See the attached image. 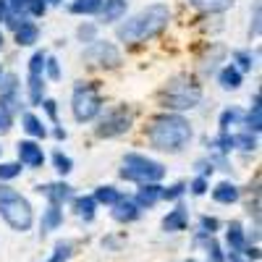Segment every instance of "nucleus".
<instances>
[{"label": "nucleus", "instance_id": "nucleus-32", "mask_svg": "<svg viewBox=\"0 0 262 262\" xmlns=\"http://www.w3.org/2000/svg\"><path fill=\"white\" fill-rule=\"evenodd\" d=\"M74 252H76V244L71 242V238H58L45 262H69L74 257Z\"/></svg>", "mask_w": 262, "mask_h": 262}, {"label": "nucleus", "instance_id": "nucleus-31", "mask_svg": "<svg viewBox=\"0 0 262 262\" xmlns=\"http://www.w3.org/2000/svg\"><path fill=\"white\" fill-rule=\"evenodd\" d=\"M100 6H102V0H69V3H66V11H69L71 16L90 18V16L100 13Z\"/></svg>", "mask_w": 262, "mask_h": 262}, {"label": "nucleus", "instance_id": "nucleus-20", "mask_svg": "<svg viewBox=\"0 0 262 262\" xmlns=\"http://www.w3.org/2000/svg\"><path fill=\"white\" fill-rule=\"evenodd\" d=\"M71 207H74V215L79 217V221H81L84 226L95 223V217H97V210H100L92 194H76L74 200H71Z\"/></svg>", "mask_w": 262, "mask_h": 262}, {"label": "nucleus", "instance_id": "nucleus-25", "mask_svg": "<svg viewBox=\"0 0 262 262\" xmlns=\"http://www.w3.org/2000/svg\"><path fill=\"white\" fill-rule=\"evenodd\" d=\"M233 134V144L238 152H244V155H254V152L259 149V134H254V131H249L247 126H238L231 131Z\"/></svg>", "mask_w": 262, "mask_h": 262}, {"label": "nucleus", "instance_id": "nucleus-13", "mask_svg": "<svg viewBox=\"0 0 262 262\" xmlns=\"http://www.w3.org/2000/svg\"><path fill=\"white\" fill-rule=\"evenodd\" d=\"M210 196H212V202H215V205H226V207H231V205H236V202H242L244 189L238 186L236 181H231V179H223V181H217V184L210 189Z\"/></svg>", "mask_w": 262, "mask_h": 262}, {"label": "nucleus", "instance_id": "nucleus-51", "mask_svg": "<svg viewBox=\"0 0 262 262\" xmlns=\"http://www.w3.org/2000/svg\"><path fill=\"white\" fill-rule=\"evenodd\" d=\"M48 8H55V6H63V3H69V0H45Z\"/></svg>", "mask_w": 262, "mask_h": 262}, {"label": "nucleus", "instance_id": "nucleus-53", "mask_svg": "<svg viewBox=\"0 0 262 262\" xmlns=\"http://www.w3.org/2000/svg\"><path fill=\"white\" fill-rule=\"evenodd\" d=\"M3 74H6V69H3V63H0V79H3Z\"/></svg>", "mask_w": 262, "mask_h": 262}, {"label": "nucleus", "instance_id": "nucleus-18", "mask_svg": "<svg viewBox=\"0 0 262 262\" xmlns=\"http://www.w3.org/2000/svg\"><path fill=\"white\" fill-rule=\"evenodd\" d=\"M63 223H66V210L58 207V205H45V210H42V215H39V223H37L39 226V238H45L48 233L63 228Z\"/></svg>", "mask_w": 262, "mask_h": 262}, {"label": "nucleus", "instance_id": "nucleus-35", "mask_svg": "<svg viewBox=\"0 0 262 262\" xmlns=\"http://www.w3.org/2000/svg\"><path fill=\"white\" fill-rule=\"evenodd\" d=\"M21 173H24V168H21L18 160H0V184L16 181Z\"/></svg>", "mask_w": 262, "mask_h": 262}, {"label": "nucleus", "instance_id": "nucleus-24", "mask_svg": "<svg viewBox=\"0 0 262 262\" xmlns=\"http://www.w3.org/2000/svg\"><path fill=\"white\" fill-rule=\"evenodd\" d=\"M186 3L202 16H223L236 6V0H186Z\"/></svg>", "mask_w": 262, "mask_h": 262}, {"label": "nucleus", "instance_id": "nucleus-15", "mask_svg": "<svg viewBox=\"0 0 262 262\" xmlns=\"http://www.w3.org/2000/svg\"><path fill=\"white\" fill-rule=\"evenodd\" d=\"M21 116V128H24V134L27 139H34V142H45L48 134H50V126L48 121L37 116L34 111H24V113H18Z\"/></svg>", "mask_w": 262, "mask_h": 262}, {"label": "nucleus", "instance_id": "nucleus-22", "mask_svg": "<svg viewBox=\"0 0 262 262\" xmlns=\"http://www.w3.org/2000/svg\"><path fill=\"white\" fill-rule=\"evenodd\" d=\"M13 42H16V48H34L39 42V24L32 21V18L21 21V24L13 29Z\"/></svg>", "mask_w": 262, "mask_h": 262}, {"label": "nucleus", "instance_id": "nucleus-36", "mask_svg": "<svg viewBox=\"0 0 262 262\" xmlns=\"http://www.w3.org/2000/svg\"><path fill=\"white\" fill-rule=\"evenodd\" d=\"M186 194V181H173L168 186H163V194H160V202H181Z\"/></svg>", "mask_w": 262, "mask_h": 262}, {"label": "nucleus", "instance_id": "nucleus-39", "mask_svg": "<svg viewBox=\"0 0 262 262\" xmlns=\"http://www.w3.org/2000/svg\"><path fill=\"white\" fill-rule=\"evenodd\" d=\"M39 107H42V116L50 121V126H60V107H58V100L45 97V100L39 102Z\"/></svg>", "mask_w": 262, "mask_h": 262}, {"label": "nucleus", "instance_id": "nucleus-21", "mask_svg": "<svg viewBox=\"0 0 262 262\" xmlns=\"http://www.w3.org/2000/svg\"><path fill=\"white\" fill-rule=\"evenodd\" d=\"M160 194H163V184H142V186H137L131 200L144 212V210H152L155 205H160Z\"/></svg>", "mask_w": 262, "mask_h": 262}, {"label": "nucleus", "instance_id": "nucleus-44", "mask_svg": "<svg viewBox=\"0 0 262 262\" xmlns=\"http://www.w3.org/2000/svg\"><path fill=\"white\" fill-rule=\"evenodd\" d=\"M212 173H215V168H212V163H210V158H207V155H202V158H196V160H194V176L210 179Z\"/></svg>", "mask_w": 262, "mask_h": 262}, {"label": "nucleus", "instance_id": "nucleus-10", "mask_svg": "<svg viewBox=\"0 0 262 262\" xmlns=\"http://www.w3.org/2000/svg\"><path fill=\"white\" fill-rule=\"evenodd\" d=\"M0 105L16 118L24 107V100H21V79L16 71H6L3 79H0Z\"/></svg>", "mask_w": 262, "mask_h": 262}, {"label": "nucleus", "instance_id": "nucleus-50", "mask_svg": "<svg viewBox=\"0 0 262 262\" xmlns=\"http://www.w3.org/2000/svg\"><path fill=\"white\" fill-rule=\"evenodd\" d=\"M226 262H247L242 254H226Z\"/></svg>", "mask_w": 262, "mask_h": 262}, {"label": "nucleus", "instance_id": "nucleus-7", "mask_svg": "<svg viewBox=\"0 0 262 262\" xmlns=\"http://www.w3.org/2000/svg\"><path fill=\"white\" fill-rule=\"evenodd\" d=\"M105 100L95 79H79L71 90V116L76 123H95L102 113Z\"/></svg>", "mask_w": 262, "mask_h": 262}, {"label": "nucleus", "instance_id": "nucleus-19", "mask_svg": "<svg viewBox=\"0 0 262 262\" xmlns=\"http://www.w3.org/2000/svg\"><path fill=\"white\" fill-rule=\"evenodd\" d=\"M111 217L118 223V226H131V223H137L139 217H142V210L134 205V200L131 196H121V202L111 207Z\"/></svg>", "mask_w": 262, "mask_h": 262}, {"label": "nucleus", "instance_id": "nucleus-33", "mask_svg": "<svg viewBox=\"0 0 262 262\" xmlns=\"http://www.w3.org/2000/svg\"><path fill=\"white\" fill-rule=\"evenodd\" d=\"M76 39L81 42V48L92 45L95 39H100V24L97 21H81L76 27Z\"/></svg>", "mask_w": 262, "mask_h": 262}, {"label": "nucleus", "instance_id": "nucleus-34", "mask_svg": "<svg viewBox=\"0 0 262 262\" xmlns=\"http://www.w3.org/2000/svg\"><path fill=\"white\" fill-rule=\"evenodd\" d=\"M50 163H53V168H55V173H58V179H66V176H69V173L74 170V160H71V155H66L63 149H53Z\"/></svg>", "mask_w": 262, "mask_h": 262}, {"label": "nucleus", "instance_id": "nucleus-12", "mask_svg": "<svg viewBox=\"0 0 262 262\" xmlns=\"http://www.w3.org/2000/svg\"><path fill=\"white\" fill-rule=\"evenodd\" d=\"M16 160L21 163V168H29V170H39L45 165L48 155H45V147L42 142H34V139H21L16 144Z\"/></svg>", "mask_w": 262, "mask_h": 262}, {"label": "nucleus", "instance_id": "nucleus-27", "mask_svg": "<svg viewBox=\"0 0 262 262\" xmlns=\"http://www.w3.org/2000/svg\"><path fill=\"white\" fill-rule=\"evenodd\" d=\"M92 196H95L97 207H107V210H111L113 205H118V202H121L123 191H121L116 184H100V186H95Z\"/></svg>", "mask_w": 262, "mask_h": 262}, {"label": "nucleus", "instance_id": "nucleus-49", "mask_svg": "<svg viewBox=\"0 0 262 262\" xmlns=\"http://www.w3.org/2000/svg\"><path fill=\"white\" fill-rule=\"evenodd\" d=\"M11 11H8V0H0V29H3V24L8 21Z\"/></svg>", "mask_w": 262, "mask_h": 262}, {"label": "nucleus", "instance_id": "nucleus-46", "mask_svg": "<svg viewBox=\"0 0 262 262\" xmlns=\"http://www.w3.org/2000/svg\"><path fill=\"white\" fill-rule=\"evenodd\" d=\"M11 128H13V116L6 111L3 105H0V134H8Z\"/></svg>", "mask_w": 262, "mask_h": 262}, {"label": "nucleus", "instance_id": "nucleus-1", "mask_svg": "<svg viewBox=\"0 0 262 262\" xmlns=\"http://www.w3.org/2000/svg\"><path fill=\"white\" fill-rule=\"evenodd\" d=\"M173 21V8L168 3H149L134 16H126L116 24V39L126 48L147 45V42L158 39Z\"/></svg>", "mask_w": 262, "mask_h": 262}, {"label": "nucleus", "instance_id": "nucleus-40", "mask_svg": "<svg viewBox=\"0 0 262 262\" xmlns=\"http://www.w3.org/2000/svg\"><path fill=\"white\" fill-rule=\"evenodd\" d=\"M259 21H262V6L254 3L252 6V13H249V29H247V39L249 42H257L259 39Z\"/></svg>", "mask_w": 262, "mask_h": 262}, {"label": "nucleus", "instance_id": "nucleus-26", "mask_svg": "<svg viewBox=\"0 0 262 262\" xmlns=\"http://www.w3.org/2000/svg\"><path fill=\"white\" fill-rule=\"evenodd\" d=\"M24 97H27L29 107H39V102L48 97V81H45V76H27Z\"/></svg>", "mask_w": 262, "mask_h": 262}, {"label": "nucleus", "instance_id": "nucleus-29", "mask_svg": "<svg viewBox=\"0 0 262 262\" xmlns=\"http://www.w3.org/2000/svg\"><path fill=\"white\" fill-rule=\"evenodd\" d=\"M238 126H244V111L236 105L223 107L221 116H217V131H233Z\"/></svg>", "mask_w": 262, "mask_h": 262}, {"label": "nucleus", "instance_id": "nucleus-43", "mask_svg": "<svg viewBox=\"0 0 262 262\" xmlns=\"http://www.w3.org/2000/svg\"><path fill=\"white\" fill-rule=\"evenodd\" d=\"M34 0H8V11L16 18H29V8Z\"/></svg>", "mask_w": 262, "mask_h": 262}, {"label": "nucleus", "instance_id": "nucleus-42", "mask_svg": "<svg viewBox=\"0 0 262 262\" xmlns=\"http://www.w3.org/2000/svg\"><path fill=\"white\" fill-rule=\"evenodd\" d=\"M186 191L191 196H205L210 191V179H202V176H194L191 181H186Z\"/></svg>", "mask_w": 262, "mask_h": 262}, {"label": "nucleus", "instance_id": "nucleus-37", "mask_svg": "<svg viewBox=\"0 0 262 262\" xmlns=\"http://www.w3.org/2000/svg\"><path fill=\"white\" fill-rule=\"evenodd\" d=\"M223 228V223H221V217L217 215H200V221H196V231L200 233H205V236H217V231Z\"/></svg>", "mask_w": 262, "mask_h": 262}, {"label": "nucleus", "instance_id": "nucleus-11", "mask_svg": "<svg viewBox=\"0 0 262 262\" xmlns=\"http://www.w3.org/2000/svg\"><path fill=\"white\" fill-rule=\"evenodd\" d=\"M37 194H42L48 200V205H58V207H66L71 205V200L76 196L74 186L66 181V179H55V181H48V184H37L34 186Z\"/></svg>", "mask_w": 262, "mask_h": 262}, {"label": "nucleus", "instance_id": "nucleus-38", "mask_svg": "<svg viewBox=\"0 0 262 262\" xmlns=\"http://www.w3.org/2000/svg\"><path fill=\"white\" fill-rule=\"evenodd\" d=\"M45 60H48V50H34L27 60V76H42L45 74Z\"/></svg>", "mask_w": 262, "mask_h": 262}, {"label": "nucleus", "instance_id": "nucleus-23", "mask_svg": "<svg viewBox=\"0 0 262 262\" xmlns=\"http://www.w3.org/2000/svg\"><path fill=\"white\" fill-rule=\"evenodd\" d=\"M215 81L223 92H236V90H242V84H244V74L238 71L233 63H226L223 69L215 74Z\"/></svg>", "mask_w": 262, "mask_h": 262}, {"label": "nucleus", "instance_id": "nucleus-45", "mask_svg": "<svg viewBox=\"0 0 262 262\" xmlns=\"http://www.w3.org/2000/svg\"><path fill=\"white\" fill-rule=\"evenodd\" d=\"M207 158H210V163H212L215 170H223V173H231V170H233V163H231V158H226V155H217V152H207Z\"/></svg>", "mask_w": 262, "mask_h": 262}, {"label": "nucleus", "instance_id": "nucleus-16", "mask_svg": "<svg viewBox=\"0 0 262 262\" xmlns=\"http://www.w3.org/2000/svg\"><path fill=\"white\" fill-rule=\"evenodd\" d=\"M128 13V0H102L100 13H97V24L102 27H116L118 21H123Z\"/></svg>", "mask_w": 262, "mask_h": 262}, {"label": "nucleus", "instance_id": "nucleus-5", "mask_svg": "<svg viewBox=\"0 0 262 262\" xmlns=\"http://www.w3.org/2000/svg\"><path fill=\"white\" fill-rule=\"evenodd\" d=\"M137 107L131 102H116V105H107L102 107V113L97 116L95 126H92V134L95 139H118L126 137L134 131L137 126Z\"/></svg>", "mask_w": 262, "mask_h": 262}, {"label": "nucleus", "instance_id": "nucleus-48", "mask_svg": "<svg viewBox=\"0 0 262 262\" xmlns=\"http://www.w3.org/2000/svg\"><path fill=\"white\" fill-rule=\"evenodd\" d=\"M48 137H53L55 142H66V139H69V131H66L63 126H50V134Z\"/></svg>", "mask_w": 262, "mask_h": 262}, {"label": "nucleus", "instance_id": "nucleus-2", "mask_svg": "<svg viewBox=\"0 0 262 262\" xmlns=\"http://www.w3.org/2000/svg\"><path fill=\"white\" fill-rule=\"evenodd\" d=\"M144 139L155 152L165 155H181V152L194 142V126L181 113H155L147 118L144 126Z\"/></svg>", "mask_w": 262, "mask_h": 262}, {"label": "nucleus", "instance_id": "nucleus-30", "mask_svg": "<svg viewBox=\"0 0 262 262\" xmlns=\"http://www.w3.org/2000/svg\"><path fill=\"white\" fill-rule=\"evenodd\" d=\"M257 53H252L249 48H236V50H231V63L236 66L242 74H249V71H254L257 69Z\"/></svg>", "mask_w": 262, "mask_h": 262}, {"label": "nucleus", "instance_id": "nucleus-17", "mask_svg": "<svg viewBox=\"0 0 262 262\" xmlns=\"http://www.w3.org/2000/svg\"><path fill=\"white\" fill-rule=\"evenodd\" d=\"M160 228H163V233H181V231H186L189 228V210H186V205L176 202V207L163 215Z\"/></svg>", "mask_w": 262, "mask_h": 262}, {"label": "nucleus", "instance_id": "nucleus-47", "mask_svg": "<svg viewBox=\"0 0 262 262\" xmlns=\"http://www.w3.org/2000/svg\"><path fill=\"white\" fill-rule=\"evenodd\" d=\"M121 242H123V236H102V242H100V244H102L107 252H118Z\"/></svg>", "mask_w": 262, "mask_h": 262}, {"label": "nucleus", "instance_id": "nucleus-6", "mask_svg": "<svg viewBox=\"0 0 262 262\" xmlns=\"http://www.w3.org/2000/svg\"><path fill=\"white\" fill-rule=\"evenodd\" d=\"M168 168L149 158V155H142V152H123V158L118 163V179L128 181V184H163Z\"/></svg>", "mask_w": 262, "mask_h": 262}, {"label": "nucleus", "instance_id": "nucleus-41", "mask_svg": "<svg viewBox=\"0 0 262 262\" xmlns=\"http://www.w3.org/2000/svg\"><path fill=\"white\" fill-rule=\"evenodd\" d=\"M45 81H60L63 79V66H60V60L55 58V55H50L48 53V60H45Z\"/></svg>", "mask_w": 262, "mask_h": 262}, {"label": "nucleus", "instance_id": "nucleus-14", "mask_svg": "<svg viewBox=\"0 0 262 262\" xmlns=\"http://www.w3.org/2000/svg\"><path fill=\"white\" fill-rule=\"evenodd\" d=\"M249 247L247 242V228L242 221H231L226 226V236H223V249L226 254H242L244 249Z\"/></svg>", "mask_w": 262, "mask_h": 262}, {"label": "nucleus", "instance_id": "nucleus-52", "mask_svg": "<svg viewBox=\"0 0 262 262\" xmlns=\"http://www.w3.org/2000/svg\"><path fill=\"white\" fill-rule=\"evenodd\" d=\"M3 48H6V32L0 29V53H3Z\"/></svg>", "mask_w": 262, "mask_h": 262}, {"label": "nucleus", "instance_id": "nucleus-28", "mask_svg": "<svg viewBox=\"0 0 262 262\" xmlns=\"http://www.w3.org/2000/svg\"><path fill=\"white\" fill-rule=\"evenodd\" d=\"M259 102H262V95H259V90H254L252 102H249V111H244V126L249 131H254V134L262 131V105Z\"/></svg>", "mask_w": 262, "mask_h": 262}, {"label": "nucleus", "instance_id": "nucleus-3", "mask_svg": "<svg viewBox=\"0 0 262 262\" xmlns=\"http://www.w3.org/2000/svg\"><path fill=\"white\" fill-rule=\"evenodd\" d=\"M202 100H205L202 79H196V74H189V71H179L168 76V81L160 84L155 92V102L163 113L186 116L189 111H196L202 105Z\"/></svg>", "mask_w": 262, "mask_h": 262}, {"label": "nucleus", "instance_id": "nucleus-54", "mask_svg": "<svg viewBox=\"0 0 262 262\" xmlns=\"http://www.w3.org/2000/svg\"><path fill=\"white\" fill-rule=\"evenodd\" d=\"M0 158H3V147H0Z\"/></svg>", "mask_w": 262, "mask_h": 262}, {"label": "nucleus", "instance_id": "nucleus-8", "mask_svg": "<svg viewBox=\"0 0 262 262\" xmlns=\"http://www.w3.org/2000/svg\"><path fill=\"white\" fill-rule=\"evenodd\" d=\"M81 63L100 71H116L123 66V50L113 39H95L92 45L81 48Z\"/></svg>", "mask_w": 262, "mask_h": 262}, {"label": "nucleus", "instance_id": "nucleus-4", "mask_svg": "<svg viewBox=\"0 0 262 262\" xmlns=\"http://www.w3.org/2000/svg\"><path fill=\"white\" fill-rule=\"evenodd\" d=\"M0 221L16 233H29L37 221L29 196H24L11 184H0Z\"/></svg>", "mask_w": 262, "mask_h": 262}, {"label": "nucleus", "instance_id": "nucleus-9", "mask_svg": "<svg viewBox=\"0 0 262 262\" xmlns=\"http://www.w3.org/2000/svg\"><path fill=\"white\" fill-rule=\"evenodd\" d=\"M228 63V48L223 42H205L196 53V79H210Z\"/></svg>", "mask_w": 262, "mask_h": 262}]
</instances>
